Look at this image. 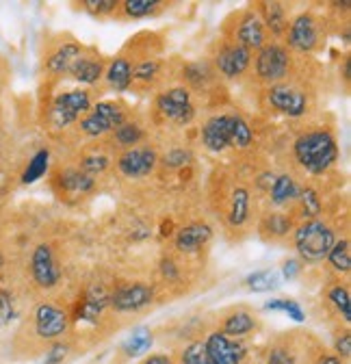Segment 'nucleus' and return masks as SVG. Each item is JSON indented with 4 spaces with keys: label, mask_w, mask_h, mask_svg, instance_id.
Here are the masks:
<instances>
[{
    "label": "nucleus",
    "mask_w": 351,
    "mask_h": 364,
    "mask_svg": "<svg viewBox=\"0 0 351 364\" xmlns=\"http://www.w3.org/2000/svg\"><path fill=\"white\" fill-rule=\"evenodd\" d=\"M156 107L167 119L176 124H187L195 115V109L191 105V94L185 87H173L165 91V94H161L156 100Z\"/></svg>",
    "instance_id": "obj_5"
},
{
    "label": "nucleus",
    "mask_w": 351,
    "mask_h": 364,
    "mask_svg": "<svg viewBox=\"0 0 351 364\" xmlns=\"http://www.w3.org/2000/svg\"><path fill=\"white\" fill-rule=\"evenodd\" d=\"M247 287L256 293H265V291H274L280 287V278L278 273L271 271V269H262V271H256L247 278Z\"/></svg>",
    "instance_id": "obj_25"
},
{
    "label": "nucleus",
    "mask_w": 351,
    "mask_h": 364,
    "mask_svg": "<svg viewBox=\"0 0 351 364\" xmlns=\"http://www.w3.org/2000/svg\"><path fill=\"white\" fill-rule=\"evenodd\" d=\"M297 273H299V262L297 260H286L284 262V278L293 280Z\"/></svg>",
    "instance_id": "obj_46"
},
{
    "label": "nucleus",
    "mask_w": 351,
    "mask_h": 364,
    "mask_svg": "<svg viewBox=\"0 0 351 364\" xmlns=\"http://www.w3.org/2000/svg\"><path fill=\"white\" fill-rule=\"evenodd\" d=\"M144 364H171V360H169L167 355L158 353V355H150Z\"/></svg>",
    "instance_id": "obj_47"
},
{
    "label": "nucleus",
    "mask_w": 351,
    "mask_h": 364,
    "mask_svg": "<svg viewBox=\"0 0 351 364\" xmlns=\"http://www.w3.org/2000/svg\"><path fill=\"white\" fill-rule=\"evenodd\" d=\"M31 271H33L35 282H37L41 289H53V287L59 282L61 271H59V267H57V262H55V256H53L50 245H39V247L33 252Z\"/></svg>",
    "instance_id": "obj_11"
},
{
    "label": "nucleus",
    "mask_w": 351,
    "mask_h": 364,
    "mask_svg": "<svg viewBox=\"0 0 351 364\" xmlns=\"http://www.w3.org/2000/svg\"><path fill=\"white\" fill-rule=\"evenodd\" d=\"M330 301L336 306V310L342 314L345 321H351V299H349V291L345 287H334L330 291Z\"/></svg>",
    "instance_id": "obj_34"
},
{
    "label": "nucleus",
    "mask_w": 351,
    "mask_h": 364,
    "mask_svg": "<svg viewBox=\"0 0 351 364\" xmlns=\"http://www.w3.org/2000/svg\"><path fill=\"white\" fill-rule=\"evenodd\" d=\"M183 364H212L208 360V353H206V347L202 343H193L185 349L183 353Z\"/></svg>",
    "instance_id": "obj_36"
},
{
    "label": "nucleus",
    "mask_w": 351,
    "mask_h": 364,
    "mask_svg": "<svg viewBox=\"0 0 351 364\" xmlns=\"http://www.w3.org/2000/svg\"><path fill=\"white\" fill-rule=\"evenodd\" d=\"M291 65L288 53L278 43H269V46H262L258 57H256V72L262 80L267 82H276L280 78L286 76Z\"/></svg>",
    "instance_id": "obj_6"
},
{
    "label": "nucleus",
    "mask_w": 351,
    "mask_h": 364,
    "mask_svg": "<svg viewBox=\"0 0 351 364\" xmlns=\"http://www.w3.org/2000/svg\"><path fill=\"white\" fill-rule=\"evenodd\" d=\"M256 326L254 321V316L247 314V312H234L226 318V323H224V334L228 336H243L247 332H252Z\"/></svg>",
    "instance_id": "obj_24"
},
{
    "label": "nucleus",
    "mask_w": 351,
    "mask_h": 364,
    "mask_svg": "<svg viewBox=\"0 0 351 364\" xmlns=\"http://www.w3.org/2000/svg\"><path fill=\"white\" fill-rule=\"evenodd\" d=\"M107 80L117 91L128 89L130 82H133V65H130V61L124 59V57L113 59L111 65H109V70H107Z\"/></svg>",
    "instance_id": "obj_19"
},
{
    "label": "nucleus",
    "mask_w": 351,
    "mask_h": 364,
    "mask_svg": "<svg viewBox=\"0 0 351 364\" xmlns=\"http://www.w3.org/2000/svg\"><path fill=\"white\" fill-rule=\"evenodd\" d=\"M336 349H338V355L349 360L351 358V336L349 334H342L338 341H336Z\"/></svg>",
    "instance_id": "obj_44"
},
{
    "label": "nucleus",
    "mask_w": 351,
    "mask_h": 364,
    "mask_svg": "<svg viewBox=\"0 0 351 364\" xmlns=\"http://www.w3.org/2000/svg\"><path fill=\"white\" fill-rule=\"evenodd\" d=\"M237 115H215L202 128V141L208 150L222 152L232 146V128Z\"/></svg>",
    "instance_id": "obj_8"
},
{
    "label": "nucleus",
    "mask_w": 351,
    "mask_h": 364,
    "mask_svg": "<svg viewBox=\"0 0 351 364\" xmlns=\"http://www.w3.org/2000/svg\"><path fill=\"white\" fill-rule=\"evenodd\" d=\"M267 100L269 105L288 115V117H299L306 113V107H308V100H306V94H301L299 89L291 87V85H274L267 91Z\"/></svg>",
    "instance_id": "obj_7"
},
{
    "label": "nucleus",
    "mask_w": 351,
    "mask_h": 364,
    "mask_svg": "<svg viewBox=\"0 0 351 364\" xmlns=\"http://www.w3.org/2000/svg\"><path fill=\"white\" fill-rule=\"evenodd\" d=\"M317 43H319V24L315 22V18L308 14L297 16L288 28V46L301 53H310L317 48Z\"/></svg>",
    "instance_id": "obj_10"
},
{
    "label": "nucleus",
    "mask_w": 351,
    "mask_h": 364,
    "mask_svg": "<svg viewBox=\"0 0 351 364\" xmlns=\"http://www.w3.org/2000/svg\"><path fill=\"white\" fill-rule=\"evenodd\" d=\"M295 159L299 165L310 173H323L328 171L336 159H338V146L336 139L328 130H313L301 134L295 141Z\"/></svg>",
    "instance_id": "obj_1"
},
{
    "label": "nucleus",
    "mask_w": 351,
    "mask_h": 364,
    "mask_svg": "<svg viewBox=\"0 0 351 364\" xmlns=\"http://www.w3.org/2000/svg\"><path fill=\"white\" fill-rule=\"evenodd\" d=\"M78 57H80V46L63 43L55 55H50V59L46 61V68L53 74H65V72L72 70V65L76 63Z\"/></svg>",
    "instance_id": "obj_18"
},
{
    "label": "nucleus",
    "mask_w": 351,
    "mask_h": 364,
    "mask_svg": "<svg viewBox=\"0 0 351 364\" xmlns=\"http://www.w3.org/2000/svg\"><path fill=\"white\" fill-rule=\"evenodd\" d=\"M141 136H144V130L137 126V124H122L119 128H115V139L119 146L124 148H133L135 144L141 141Z\"/></svg>",
    "instance_id": "obj_31"
},
{
    "label": "nucleus",
    "mask_w": 351,
    "mask_h": 364,
    "mask_svg": "<svg viewBox=\"0 0 351 364\" xmlns=\"http://www.w3.org/2000/svg\"><path fill=\"white\" fill-rule=\"evenodd\" d=\"M189 161V154L185 150H171L167 156H165V163L169 167H183L185 163Z\"/></svg>",
    "instance_id": "obj_42"
},
{
    "label": "nucleus",
    "mask_w": 351,
    "mask_h": 364,
    "mask_svg": "<svg viewBox=\"0 0 351 364\" xmlns=\"http://www.w3.org/2000/svg\"><path fill=\"white\" fill-rule=\"evenodd\" d=\"M92 109V98L87 91H68V94H61L57 96L55 105H53V111H50V117L55 122L57 128L61 126H68L72 122H76L80 115H85L87 111Z\"/></svg>",
    "instance_id": "obj_4"
},
{
    "label": "nucleus",
    "mask_w": 351,
    "mask_h": 364,
    "mask_svg": "<svg viewBox=\"0 0 351 364\" xmlns=\"http://www.w3.org/2000/svg\"><path fill=\"white\" fill-rule=\"evenodd\" d=\"M70 74L78 80V82H85V85H92L100 78L102 74V63L98 59H92V57H78L76 63L72 65Z\"/></svg>",
    "instance_id": "obj_21"
},
{
    "label": "nucleus",
    "mask_w": 351,
    "mask_h": 364,
    "mask_svg": "<svg viewBox=\"0 0 351 364\" xmlns=\"http://www.w3.org/2000/svg\"><path fill=\"white\" fill-rule=\"evenodd\" d=\"M252 128L241 119V117H234V128H232V146L237 148H247L252 144Z\"/></svg>",
    "instance_id": "obj_35"
},
{
    "label": "nucleus",
    "mask_w": 351,
    "mask_h": 364,
    "mask_svg": "<svg viewBox=\"0 0 351 364\" xmlns=\"http://www.w3.org/2000/svg\"><path fill=\"white\" fill-rule=\"evenodd\" d=\"M65 353H68V347L55 345V347L48 351V355H46V364H61L63 358H65Z\"/></svg>",
    "instance_id": "obj_43"
},
{
    "label": "nucleus",
    "mask_w": 351,
    "mask_h": 364,
    "mask_svg": "<svg viewBox=\"0 0 351 364\" xmlns=\"http://www.w3.org/2000/svg\"><path fill=\"white\" fill-rule=\"evenodd\" d=\"M109 167V159L107 156H87L82 163H80V171H85L87 176L92 173H100Z\"/></svg>",
    "instance_id": "obj_38"
},
{
    "label": "nucleus",
    "mask_w": 351,
    "mask_h": 364,
    "mask_svg": "<svg viewBox=\"0 0 351 364\" xmlns=\"http://www.w3.org/2000/svg\"><path fill=\"white\" fill-rule=\"evenodd\" d=\"M212 237V230L206 223H189L176 235V247L180 252H195L206 245Z\"/></svg>",
    "instance_id": "obj_16"
},
{
    "label": "nucleus",
    "mask_w": 351,
    "mask_h": 364,
    "mask_svg": "<svg viewBox=\"0 0 351 364\" xmlns=\"http://www.w3.org/2000/svg\"><path fill=\"white\" fill-rule=\"evenodd\" d=\"M297 196H299L297 182L291 176L276 178L274 187H271V200H274V204H286V202L295 200Z\"/></svg>",
    "instance_id": "obj_22"
},
{
    "label": "nucleus",
    "mask_w": 351,
    "mask_h": 364,
    "mask_svg": "<svg viewBox=\"0 0 351 364\" xmlns=\"http://www.w3.org/2000/svg\"><path fill=\"white\" fill-rule=\"evenodd\" d=\"M265 26H269V31L274 35H282L288 31L286 14H284V7L280 3H267L265 5Z\"/></svg>",
    "instance_id": "obj_26"
},
{
    "label": "nucleus",
    "mask_w": 351,
    "mask_h": 364,
    "mask_svg": "<svg viewBox=\"0 0 351 364\" xmlns=\"http://www.w3.org/2000/svg\"><path fill=\"white\" fill-rule=\"evenodd\" d=\"M334 243H336L334 230L319 219L306 221L295 232V247H297L299 256L308 262H319V260L328 258Z\"/></svg>",
    "instance_id": "obj_2"
},
{
    "label": "nucleus",
    "mask_w": 351,
    "mask_h": 364,
    "mask_svg": "<svg viewBox=\"0 0 351 364\" xmlns=\"http://www.w3.org/2000/svg\"><path fill=\"white\" fill-rule=\"evenodd\" d=\"M269 364H293V358L284 349H274L269 355Z\"/></svg>",
    "instance_id": "obj_45"
},
{
    "label": "nucleus",
    "mask_w": 351,
    "mask_h": 364,
    "mask_svg": "<svg viewBox=\"0 0 351 364\" xmlns=\"http://www.w3.org/2000/svg\"><path fill=\"white\" fill-rule=\"evenodd\" d=\"M150 347H152V334H150V330H146V328H137L133 334H130V338L124 343V351H126L128 355H133V358L146 353Z\"/></svg>",
    "instance_id": "obj_27"
},
{
    "label": "nucleus",
    "mask_w": 351,
    "mask_h": 364,
    "mask_svg": "<svg viewBox=\"0 0 351 364\" xmlns=\"http://www.w3.org/2000/svg\"><path fill=\"white\" fill-rule=\"evenodd\" d=\"M156 7H161V3H156V0H126L124 3V11L130 18L150 16Z\"/></svg>",
    "instance_id": "obj_33"
},
{
    "label": "nucleus",
    "mask_w": 351,
    "mask_h": 364,
    "mask_svg": "<svg viewBox=\"0 0 351 364\" xmlns=\"http://www.w3.org/2000/svg\"><path fill=\"white\" fill-rule=\"evenodd\" d=\"M109 304V297H107V293L100 289V287H96V289H92L90 293L85 295V299H82V304H80V316L85 318V321H96V318L100 316V312L104 310V306Z\"/></svg>",
    "instance_id": "obj_20"
},
{
    "label": "nucleus",
    "mask_w": 351,
    "mask_h": 364,
    "mask_svg": "<svg viewBox=\"0 0 351 364\" xmlns=\"http://www.w3.org/2000/svg\"><path fill=\"white\" fill-rule=\"evenodd\" d=\"M82 7H87L92 14L102 16V14H111L117 7V3H115V0H85Z\"/></svg>",
    "instance_id": "obj_40"
},
{
    "label": "nucleus",
    "mask_w": 351,
    "mask_h": 364,
    "mask_svg": "<svg viewBox=\"0 0 351 364\" xmlns=\"http://www.w3.org/2000/svg\"><path fill=\"white\" fill-rule=\"evenodd\" d=\"M68 328V316L61 308L53 304H41L35 310V330L41 338L61 336Z\"/></svg>",
    "instance_id": "obj_13"
},
{
    "label": "nucleus",
    "mask_w": 351,
    "mask_h": 364,
    "mask_svg": "<svg viewBox=\"0 0 351 364\" xmlns=\"http://www.w3.org/2000/svg\"><path fill=\"white\" fill-rule=\"evenodd\" d=\"M152 297H154V291H152L150 284L135 282V284H124V287H119L109 301H111V306L115 310L133 312V310L146 308L152 301Z\"/></svg>",
    "instance_id": "obj_9"
},
{
    "label": "nucleus",
    "mask_w": 351,
    "mask_h": 364,
    "mask_svg": "<svg viewBox=\"0 0 351 364\" xmlns=\"http://www.w3.org/2000/svg\"><path fill=\"white\" fill-rule=\"evenodd\" d=\"M301 206H303L306 215H310V217H317L321 213V200H319L315 189H303L301 191Z\"/></svg>",
    "instance_id": "obj_37"
},
{
    "label": "nucleus",
    "mask_w": 351,
    "mask_h": 364,
    "mask_svg": "<svg viewBox=\"0 0 351 364\" xmlns=\"http://www.w3.org/2000/svg\"><path fill=\"white\" fill-rule=\"evenodd\" d=\"M117 167L126 178H144L156 167V152L152 148H130L119 156Z\"/></svg>",
    "instance_id": "obj_12"
},
{
    "label": "nucleus",
    "mask_w": 351,
    "mask_h": 364,
    "mask_svg": "<svg viewBox=\"0 0 351 364\" xmlns=\"http://www.w3.org/2000/svg\"><path fill=\"white\" fill-rule=\"evenodd\" d=\"M249 215V193L245 189H234L232 202H230V223L232 225H243Z\"/></svg>",
    "instance_id": "obj_23"
},
{
    "label": "nucleus",
    "mask_w": 351,
    "mask_h": 364,
    "mask_svg": "<svg viewBox=\"0 0 351 364\" xmlns=\"http://www.w3.org/2000/svg\"><path fill=\"white\" fill-rule=\"evenodd\" d=\"M319 364H340V358L338 355H325Z\"/></svg>",
    "instance_id": "obj_48"
},
{
    "label": "nucleus",
    "mask_w": 351,
    "mask_h": 364,
    "mask_svg": "<svg viewBox=\"0 0 351 364\" xmlns=\"http://www.w3.org/2000/svg\"><path fill=\"white\" fill-rule=\"evenodd\" d=\"M208 360L212 364H241L243 347L239 343H232L224 332H215L204 343Z\"/></svg>",
    "instance_id": "obj_14"
},
{
    "label": "nucleus",
    "mask_w": 351,
    "mask_h": 364,
    "mask_svg": "<svg viewBox=\"0 0 351 364\" xmlns=\"http://www.w3.org/2000/svg\"><path fill=\"white\" fill-rule=\"evenodd\" d=\"M124 124V111L115 102H98L92 113H87L80 122V130L90 136H100Z\"/></svg>",
    "instance_id": "obj_3"
},
{
    "label": "nucleus",
    "mask_w": 351,
    "mask_h": 364,
    "mask_svg": "<svg viewBox=\"0 0 351 364\" xmlns=\"http://www.w3.org/2000/svg\"><path fill=\"white\" fill-rule=\"evenodd\" d=\"M14 314L11 297L7 293H0V326H5Z\"/></svg>",
    "instance_id": "obj_41"
},
{
    "label": "nucleus",
    "mask_w": 351,
    "mask_h": 364,
    "mask_svg": "<svg viewBox=\"0 0 351 364\" xmlns=\"http://www.w3.org/2000/svg\"><path fill=\"white\" fill-rule=\"evenodd\" d=\"M252 61V55L247 48H243V46L234 43V46H226V48L217 55L215 63L219 68V72H222L224 76L228 78H234V76H241L247 65Z\"/></svg>",
    "instance_id": "obj_15"
},
{
    "label": "nucleus",
    "mask_w": 351,
    "mask_h": 364,
    "mask_svg": "<svg viewBox=\"0 0 351 364\" xmlns=\"http://www.w3.org/2000/svg\"><path fill=\"white\" fill-rule=\"evenodd\" d=\"M239 46L247 50H260L265 46V28L256 16H245V20L239 26Z\"/></svg>",
    "instance_id": "obj_17"
},
{
    "label": "nucleus",
    "mask_w": 351,
    "mask_h": 364,
    "mask_svg": "<svg viewBox=\"0 0 351 364\" xmlns=\"http://www.w3.org/2000/svg\"><path fill=\"white\" fill-rule=\"evenodd\" d=\"M63 187L70 189V191H76V193H85L94 187V178L87 176L85 171H65L63 173Z\"/></svg>",
    "instance_id": "obj_30"
},
{
    "label": "nucleus",
    "mask_w": 351,
    "mask_h": 364,
    "mask_svg": "<svg viewBox=\"0 0 351 364\" xmlns=\"http://www.w3.org/2000/svg\"><path fill=\"white\" fill-rule=\"evenodd\" d=\"M48 161H50L48 150H39V152L31 159V163H28V167H26V171H24V176H22V182H24V185H31V182L39 180L43 173H46Z\"/></svg>",
    "instance_id": "obj_29"
},
{
    "label": "nucleus",
    "mask_w": 351,
    "mask_h": 364,
    "mask_svg": "<svg viewBox=\"0 0 351 364\" xmlns=\"http://www.w3.org/2000/svg\"><path fill=\"white\" fill-rule=\"evenodd\" d=\"M328 260L330 264L336 269V271H342L347 273L351 269V247H349V241L342 239V241H336L328 254Z\"/></svg>",
    "instance_id": "obj_28"
},
{
    "label": "nucleus",
    "mask_w": 351,
    "mask_h": 364,
    "mask_svg": "<svg viewBox=\"0 0 351 364\" xmlns=\"http://www.w3.org/2000/svg\"><path fill=\"white\" fill-rule=\"evenodd\" d=\"M156 72H158V61H154V59H146V61H141L137 68H135V78H139V80H152L154 76H156Z\"/></svg>",
    "instance_id": "obj_39"
},
{
    "label": "nucleus",
    "mask_w": 351,
    "mask_h": 364,
    "mask_svg": "<svg viewBox=\"0 0 351 364\" xmlns=\"http://www.w3.org/2000/svg\"><path fill=\"white\" fill-rule=\"evenodd\" d=\"M265 308H267V310H280V312L288 314L295 323H301L303 318H306L301 306H299L297 301H293V299H271V301L265 304Z\"/></svg>",
    "instance_id": "obj_32"
}]
</instances>
